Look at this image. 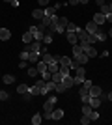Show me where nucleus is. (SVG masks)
<instances>
[{
  "label": "nucleus",
  "instance_id": "c03bdc74",
  "mask_svg": "<svg viewBox=\"0 0 112 125\" xmlns=\"http://www.w3.org/2000/svg\"><path fill=\"white\" fill-rule=\"evenodd\" d=\"M19 58H21V60H26V62H28V51H22L21 54H19Z\"/></svg>",
  "mask_w": 112,
  "mask_h": 125
},
{
  "label": "nucleus",
  "instance_id": "f8f14e48",
  "mask_svg": "<svg viewBox=\"0 0 112 125\" xmlns=\"http://www.w3.org/2000/svg\"><path fill=\"white\" fill-rule=\"evenodd\" d=\"M101 103H103V101H101V97H90V101H88V104H90V106H92L93 110H97V108H99V106H101Z\"/></svg>",
  "mask_w": 112,
  "mask_h": 125
},
{
  "label": "nucleus",
  "instance_id": "0eeeda50",
  "mask_svg": "<svg viewBox=\"0 0 112 125\" xmlns=\"http://www.w3.org/2000/svg\"><path fill=\"white\" fill-rule=\"evenodd\" d=\"M52 37H54V32L51 30V28H47V30L43 32V43H45V45H51V43H52Z\"/></svg>",
  "mask_w": 112,
  "mask_h": 125
},
{
  "label": "nucleus",
  "instance_id": "c756f323",
  "mask_svg": "<svg viewBox=\"0 0 112 125\" xmlns=\"http://www.w3.org/2000/svg\"><path fill=\"white\" fill-rule=\"evenodd\" d=\"M54 110V103H51V101L47 99V103L43 104V112H52Z\"/></svg>",
  "mask_w": 112,
  "mask_h": 125
},
{
  "label": "nucleus",
  "instance_id": "ea45409f",
  "mask_svg": "<svg viewBox=\"0 0 112 125\" xmlns=\"http://www.w3.org/2000/svg\"><path fill=\"white\" fill-rule=\"evenodd\" d=\"M80 123H82V125H88V123H90V118H88L86 114H82V118H80Z\"/></svg>",
  "mask_w": 112,
  "mask_h": 125
},
{
  "label": "nucleus",
  "instance_id": "423d86ee",
  "mask_svg": "<svg viewBox=\"0 0 112 125\" xmlns=\"http://www.w3.org/2000/svg\"><path fill=\"white\" fill-rule=\"evenodd\" d=\"M84 45V52L88 54V58H95L97 56V49L93 45H88V43H82Z\"/></svg>",
  "mask_w": 112,
  "mask_h": 125
},
{
  "label": "nucleus",
  "instance_id": "393cba45",
  "mask_svg": "<svg viewBox=\"0 0 112 125\" xmlns=\"http://www.w3.org/2000/svg\"><path fill=\"white\" fill-rule=\"evenodd\" d=\"M22 41H24V45H28V43L34 41V36L30 34V32H24V34H22Z\"/></svg>",
  "mask_w": 112,
  "mask_h": 125
},
{
  "label": "nucleus",
  "instance_id": "2f4dec72",
  "mask_svg": "<svg viewBox=\"0 0 112 125\" xmlns=\"http://www.w3.org/2000/svg\"><path fill=\"white\" fill-rule=\"evenodd\" d=\"M65 86H64V82H56V88H54V92H56V94H64L65 92Z\"/></svg>",
  "mask_w": 112,
  "mask_h": 125
},
{
  "label": "nucleus",
  "instance_id": "4be33fe9",
  "mask_svg": "<svg viewBox=\"0 0 112 125\" xmlns=\"http://www.w3.org/2000/svg\"><path fill=\"white\" fill-rule=\"evenodd\" d=\"M41 60H43L45 63H47V65H49V63H52V62H56V58H54L52 54H49V52H45V54H43V58H41Z\"/></svg>",
  "mask_w": 112,
  "mask_h": 125
},
{
  "label": "nucleus",
  "instance_id": "7ed1b4c3",
  "mask_svg": "<svg viewBox=\"0 0 112 125\" xmlns=\"http://www.w3.org/2000/svg\"><path fill=\"white\" fill-rule=\"evenodd\" d=\"M75 71H77V73H75V86H77V84H82V82H84V78H86V69H84V65H79Z\"/></svg>",
  "mask_w": 112,
  "mask_h": 125
},
{
  "label": "nucleus",
  "instance_id": "f704fd0d",
  "mask_svg": "<svg viewBox=\"0 0 112 125\" xmlns=\"http://www.w3.org/2000/svg\"><path fill=\"white\" fill-rule=\"evenodd\" d=\"M26 73H28V77L36 78L37 75H39V71H37V67H30V69H28V71H26Z\"/></svg>",
  "mask_w": 112,
  "mask_h": 125
},
{
  "label": "nucleus",
  "instance_id": "864d4df0",
  "mask_svg": "<svg viewBox=\"0 0 112 125\" xmlns=\"http://www.w3.org/2000/svg\"><path fill=\"white\" fill-rule=\"evenodd\" d=\"M107 22H110V24H112V13H107Z\"/></svg>",
  "mask_w": 112,
  "mask_h": 125
},
{
  "label": "nucleus",
  "instance_id": "5fc2aeb1",
  "mask_svg": "<svg viewBox=\"0 0 112 125\" xmlns=\"http://www.w3.org/2000/svg\"><path fill=\"white\" fill-rule=\"evenodd\" d=\"M49 101H51V103H54V104H56V95H51V97H49Z\"/></svg>",
  "mask_w": 112,
  "mask_h": 125
},
{
  "label": "nucleus",
  "instance_id": "37998d69",
  "mask_svg": "<svg viewBox=\"0 0 112 125\" xmlns=\"http://www.w3.org/2000/svg\"><path fill=\"white\" fill-rule=\"evenodd\" d=\"M22 97H24V101H32V99H34V95L30 94V92H26V94H22Z\"/></svg>",
  "mask_w": 112,
  "mask_h": 125
},
{
  "label": "nucleus",
  "instance_id": "49530a36",
  "mask_svg": "<svg viewBox=\"0 0 112 125\" xmlns=\"http://www.w3.org/2000/svg\"><path fill=\"white\" fill-rule=\"evenodd\" d=\"M41 78H43V80H51V73H49V71L41 73Z\"/></svg>",
  "mask_w": 112,
  "mask_h": 125
},
{
  "label": "nucleus",
  "instance_id": "bf43d9fd",
  "mask_svg": "<svg viewBox=\"0 0 112 125\" xmlns=\"http://www.w3.org/2000/svg\"><path fill=\"white\" fill-rule=\"evenodd\" d=\"M4 2H11V0H4Z\"/></svg>",
  "mask_w": 112,
  "mask_h": 125
},
{
  "label": "nucleus",
  "instance_id": "bb28decb",
  "mask_svg": "<svg viewBox=\"0 0 112 125\" xmlns=\"http://www.w3.org/2000/svg\"><path fill=\"white\" fill-rule=\"evenodd\" d=\"M28 62H39V52H28Z\"/></svg>",
  "mask_w": 112,
  "mask_h": 125
},
{
  "label": "nucleus",
  "instance_id": "4d7b16f0",
  "mask_svg": "<svg viewBox=\"0 0 112 125\" xmlns=\"http://www.w3.org/2000/svg\"><path fill=\"white\" fill-rule=\"evenodd\" d=\"M107 99H108V101H112V92H110V94H107Z\"/></svg>",
  "mask_w": 112,
  "mask_h": 125
},
{
  "label": "nucleus",
  "instance_id": "473e14b6",
  "mask_svg": "<svg viewBox=\"0 0 112 125\" xmlns=\"http://www.w3.org/2000/svg\"><path fill=\"white\" fill-rule=\"evenodd\" d=\"M51 22H52V17H49V15H45L41 19V24L45 26V28H49V26H51Z\"/></svg>",
  "mask_w": 112,
  "mask_h": 125
},
{
  "label": "nucleus",
  "instance_id": "8fccbe9b",
  "mask_svg": "<svg viewBox=\"0 0 112 125\" xmlns=\"http://www.w3.org/2000/svg\"><path fill=\"white\" fill-rule=\"evenodd\" d=\"M67 4H71V6H77V4H80V0H69Z\"/></svg>",
  "mask_w": 112,
  "mask_h": 125
},
{
  "label": "nucleus",
  "instance_id": "a18cd8bd",
  "mask_svg": "<svg viewBox=\"0 0 112 125\" xmlns=\"http://www.w3.org/2000/svg\"><path fill=\"white\" fill-rule=\"evenodd\" d=\"M6 99H8V92L0 90V101H6Z\"/></svg>",
  "mask_w": 112,
  "mask_h": 125
},
{
  "label": "nucleus",
  "instance_id": "72a5a7b5",
  "mask_svg": "<svg viewBox=\"0 0 112 125\" xmlns=\"http://www.w3.org/2000/svg\"><path fill=\"white\" fill-rule=\"evenodd\" d=\"M37 71H39V73H45V71H47V63L43 62V60L37 62Z\"/></svg>",
  "mask_w": 112,
  "mask_h": 125
},
{
  "label": "nucleus",
  "instance_id": "1a4fd4ad",
  "mask_svg": "<svg viewBox=\"0 0 112 125\" xmlns=\"http://www.w3.org/2000/svg\"><path fill=\"white\" fill-rule=\"evenodd\" d=\"M62 82H64V86H65L67 90H71V88L75 86V77H71V75H64Z\"/></svg>",
  "mask_w": 112,
  "mask_h": 125
},
{
  "label": "nucleus",
  "instance_id": "4c0bfd02",
  "mask_svg": "<svg viewBox=\"0 0 112 125\" xmlns=\"http://www.w3.org/2000/svg\"><path fill=\"white\" fill-rule=\"evenodd\" d=\"M17 92H19V94H26V92H28V86H26V84H19V86H17Z\"/></svg>",
  "mask_w": 112,
  "mask_h": 125
},
{
  "label": "nucleus",
  "instance_id": "a211bd4d",
  "mask_svg": "<svg viewBox=\"0 0 112 125\" xmlns=\"http://www.w3.org/2000/svg\"><path fill=\"white\" fill-rule=\"evenodd\" d=\"M67 41L71 43V45H77V43H79V37H77V34H75V32H67Z\"/></svg>",
  "mask_w": 112,
  "mask_h": 125
},
{
  "label": "nucleus",
  "instance_id": "79ce46f5",
  "mask_svg": "<svg viewBox=\"0 0 112 125\" xmlns=\"http://www.w3.org/2000/svg\"><path fill=\"white\" fill-rule=\"evenodd\" d=\"M101 13H110V8H108V4H105V6H101Z\"/></svg>",
  "mask_w": 112,
  "mask_h": 125
},
{
  "label": "nucleus",
  "instance_id": "6e6552de",
  "mask_svg": "<svg viewBox=\"0 0 112 125\" xmlns=\"http://www.w3.org/2000/svg\"><path fill=\"white\" fill-rule=\"evenodd\" d=\"M92 21L95 22L97 26H103V24H105V22H107V15H105V13H95Z\"/></svg>",
  "mask_w": 112,
  "mask_h": 125
},
{
  "label": "nucleus",
  "instance_id": "2eb2a0df",
  "mask_svg": "<svg viewBox=\"0 0 112 125\" xmlns=\"http://www.w3.org/2000/svg\"><path fill=\"white\" fill-rule=\"evenodd\" d=\"M56 62H58L60 65H67V67H69L71 65V58L69 56H56Z\"/></svg>",
  "mask_w": 112,
  "mask_h": 125
},
{
  "label": "nucleus",
  "instance_id": "412c9836",
  "mask_svg": "<svg viewBox=\"0 0 112 125\" xmlns=\"http://www.w3.org/2000/svg\"><path fill=\"white\" fill-rule=\"evenodd\" d=\"M80 52H84V45L79 41L77 45H73V56H77V54H80Z\"/></svg>",
  "mask_w": 112,
  "mask_h": 125
},
{
  "label": "nucleus",
  "instance_id": "5701e85b",
  "mask_svg": "<svg viewBox=\"0 0 112 125\" xmlns=\"http://www.w3.org/2000/svg\"><path fill=\"white\" fill-rule=\"evenodd\" d=\"M62 78H64V75L60 73V69L56 71V73L51 75V80H52V82H62Z\"/></svg>",
  "mask_w": 112,
  "mask_h": 125
},
{
  "label": "nucleus",
  "instance_id": "3c124183",
  "mask_svg": "<svg viewBox=\"0 0 112 125\" xmlns=\"http://www.w3.org/2000/svg\"><path fill=\"white\" fill-rule=\"evenodd\" d=\"M11 6H13V8H19V0H11Z\"/></svg>",
  "mask_w": 112,
  "mask_h": 125
},
{
  "label": "nucleus",
  "instance_id": "39448f33",
  "mask_svg": "<svg viewBox=\"0 0 112 125\" xmlns=\"http://www.w3.org/2000/svg\"><path fill=\"white\" fill-rule=\"evenodd\" d=\"M77 37H79V41H80V43H88V45H90V37H92V34H88L86 30H79V32H77Z\"/></svg>",
  "mask_w": 112,
  "mask_h": 125
},
{
  "label": "nucleus",
  "instance_id": "7c9ffc66",
  "mask_svg": "<svg viewBox=\"0 0 112 125\" xmlns=\"http://www.w3.org/2000/svg\"><path fill=\"white\" fill-rule=\"evenodd\" d=\"M79 30H80V28L75 24V22H67V28H65V32H75V34H77Z\"/></svg>",
  "mask_w": 112,
  "mask_h": 125
},
{
  "label": "nucleus",
  "instance_id": "c85d7f7f",
  "mask_svg": "<svg viewBox=\"0 0 112 125\" xmlns=\"http://www.w3.org/2000/svg\"><path fill=\"white\" fill-rule=\"evenodd\" d=\"M2 80H4V84H13L15 82V75H4Z\"/></svg>",
  "mask_w": 112,
  "mask_h": 125
},
{
  "label": "nucleus",
  "instance_id": "f257e3e1",
  "mask_svg": "<svg viewBox=\"0 0 112 125\" xmlns=\"http://www.w3.org/2000/svg\"><path fill=\"white\" fill-rule=\"evenodd\" d=\"M67 22H69V21H67L65 17H56V15H54L52 22H51L49 28H51L54 34H62V32H65V28H67Z\"/></svg>",
  "mask_w": 112,
  "mask_h": 125
},
{
  "label": "nucleus",
  "instance_id": "603ef678",
  "mask_svg": "<svg viewBox=\"0 0 112 125\" xmlns=\"http://www.w3.org/2000/svg\"><path fill=\"white\" fill-rule=\"evenodd\" d=\"M95 2H97V6H99V8H101V6H105V4H107L105 0H95Z\"/></svg>",
  "mask_w": 112,
  "mask_h": 125
},
{
  "label": "nucleus",
  "instance_id": "13d9d810",
  "mask_svg": "<svg viewBox=\"0 0 112 125\" xmlns=\"http://www.w3.org/2000/svg\"><path fill=\"white\" fill-rule=\"evenodd\" d=\"M108 8H110V13H112V4H108Z\"/></svg>",
  "mask_w": 112,
  "mask_h": 125
},
{
  "label": "nucleus",
  "instance_id": "a19ab883",
  "mask_svg": "<svg viewBox=\"0 0 112 125\" xmlns=\"http://www.w3.org/2000/svg\"><path fill=\"white\" fill-rule=\"evenodd\" d=\"M92 84H93V82H92V80H86V78H84V82H82V88L90 90V88H92Z\"/></svg>",
  "mask_w": 112,
  "mask_h": 125
},
{
  "label": "nucleus",
  "instance_id": "9b49d317",
  "mask_svg": "<svg viewBox=\"0 0 112 125\" xmlns=\"http://www.w3.org/2000/svg\"><path fill=\"white\" fill-rule=\"evenodd\" d=\"M39 49H41V41H32L26 45V51L28 52H39Z\"/></svg>",
  "mask_w": 112,
  "mask_h": 125
},
{
  "label": "nucleus",
  "instance_id": "58836bf2",
  "mask_svg": "<svg viewBox=\"0 0 112 125\" xmlns=\"http://www.w3.org/2000/svg\"><path fill=\"white\" fill-rule=\"evenodd\" d=\"M88 118H90V121H93V120H99V112H97V110H92Z\"/></svg>",
  "mask_w": 112,
  "mask_h": 125
},
{
  "label": "nucleus",
  "instance_id": "4468645a",
  "mask_svg": "<svg viewBox=\"0 0 112 125\" xmlns=\"http://www.w3.org/2000/svg\"><path fill=\"white\" fill-rule=\"evenodd\" d=\"M97 30H99V26H97L93 21H90L88 24H86V32H88V34H92V36H93V34H95Z\"/></svg>",
  "mask_w": 112,
  "mask_h": 125
},
{
  "label": "nucleus",
  "instance_id": "6e6d98bb",
  "mask_svg": "<svg viewBox=\"0 0 112 125\" xmlns=\"http://www.w3.org/2000/svg\"><path fill=\"white\" fill-rule=\"evenodd\" d=\"M107 37H110V39H112V28H110V30L107 32Z\"/></svg>",
  "mask_w": 112,
  "mask_h": 125
},
{
  "label": "nucleus",
  "instance_id": "20e7f679",
  "mask_svg": "<svg viewBox=\"0 0 112 125\" xmlns=\"http://www.w3.org/2000/svg\"><path fill=\"white\" fill-rule=\"evenodd\" d=\"M28 32L34 36V41H43V30H39V26H30Z\"/></svg>",
  "mask_w": 112,
  "mask_h": 125
},
{
  "label": "nucleus",
  "instance_id": "9d476101",
  "mask_svg": "<svg viewBox=\"0 0 112 125\" xmlns=\"http://www.w3.org/2000/svg\"><path fill=\"white\" fill-rule=\"evenodd\" d=\"M79 97H80V101H82V103H88V101H90V90H86V88H80L79 90Z\"/></svg>",
  "mask_w": 112,
  "mask_h": 125
},
{
  "label": "nucleus",
  "instance_id": "e433bc0d",
  "mask_svg": "<svg viewBox=\"0 0 112 125\" xmlns=\"http://www.w3.org/2000/svg\"><path fill=\"white\" fill-rule=\"evenodd\" d=\"M41 120H43L41 114H34V116H32V123H34V125H39V123H41Z\"/></svg>",
  "mask_w": 112,
  "mask_h": 125
},
{
  "label": "nucleus",
  "instance_id": "de8ad7c7",
  "mask_svg": "<svg viewBox=\"0 0 112 125\" xmlns=\"http://www.w3.org/2000/svg\"><path fill=\"white\" fill-rule=\"evenodd\" d=\"M37 2H39L41 8H47V6H49V0H37Z\"/></svg>",
  "mask_w": 112,
  "mask_h": 125
},
{
  "label": "nucleus",
  "instance_id": "b1692460",
  "mask_svg": "<svg viewBox=\"0 0 112 125\" xmlns=\"http://www.w3.org/2000/svg\"><path fill=\"white\" fill-rule=\"evenodd\" d=\"M93 36H95L97 41H105V39H107V34H105V32H101V26H99V30H97Z\"/></svg>",
  "mask_w": 112,
  "mask_h": 125
},
{
  "label": "nucleus",
  "instance_id": "cd10ccee",
  "mask_svg": "<svg viewBox=\"0 0 112 125\" xmlns=\"http://www.w3.org/2000/svg\"><path fill=\"white\" fill-rule=\"evenodd\" d=\"M45 15L54 17V15H56V8H54V6H47V8H45Z\"/></svg>",
  "mask_w": 112,
  "mask_h": 125
},
{
  "label": "nucleus",
  "instance_id": "052dcab7",
  "mask_svg": "<svg viewBox=\"0 0 112 125\" xmlns=\"http://www.w3.org/2000/svg\"><path fill=\"white\" fill-rule=\"evenodd\" d=\"M65 2H69V0H65Z\"/></svg>",
  "mask_w": 112,
  "mask_h": 125
},
{
  "label": "nucleus",
  "instance_id": "aec40b11",
  "mask_svg": "<svg viewBox=\"0 0 112 125\" xmlns=\"http://www.w3.org/2000/svg\"><path fill=\"white\" fill-rule=\"evenodd\" d=\"M58 69H60V63H58V62H52V63H49V65H47V71H49L51 75L56 73Z\"/></svg>",
  "mask_w": 112,
  "mask_h": 125
},
{
  "label": "nucleus",
  "instance_id": "f3484780",
  "mask_svg": "<svg viewBox=\"0 0 112 125\" xmlns=\"http://www.w3.org/2000/svg\"><path fill=\"white\" fill-rule=\"evenodd\" d=\"M11 37V32L8 28H0V41H8Z\"/></svg>",
  "mask_w": 112,
  "mask_h": 125
},
{
  "label": "nucleus",
  "instance_id": "ddd939ff",
  "mask_svg": "<svg viewBox=\"0 0 112 125\" xmlns=\"http://www.w3.org/2000/svg\"><path fill=\"white\" fill-rule=\"evenodd\" d=\"M101 94H103L101 86H95V84H92V88H90V95H92V97H101Z\"/></svg>",
  "mask_w": 112,
  "mask_h": 125
},
{
  "label": "nucleus",
  "instance_id": "f03ea898",
  "mask_svg": "<svg viewBox=\"0 0 112 125\" xmlns=\"http://www.w3.org/2000/svg\"><path fill=\"white\" fill-rule=\"evenodd\" d=\"M86 62H88V54H86V52H80V54H77V56L71 60L69 69H77L79 65H84Z\"/></svg>",
  "mask_w": 112,
  "mask_h": 125
},
{
  "label": "nucleus",
  "instance_id": "dca6fc26",
  "mask_svg": "<svg viewBox=\"0 0 112 125\" xmlns=\"http://www.w3.org/2000/svg\"><path fill=\"white\" fill-rule=\"evenodd\" d=\"M32 17L36 19V21H41L43 17H45V8H41V10H34L32 11Z\"/></svg>",
  "mask_w": 112,
  "mask_h": 125
},
{
  "label": "nucleus",
  "instance_id": "6ab92c4d",
  "mask_svg": "<svg viewBox=\"0 0 112 125\" xmlns=\"http://www.w3.org/2000/svg\"><path fill=\"white\" fill-rule=\"evenodd\" d=\"M62 118H64V110L62 108H54L52 110V120L58 121V120H62Z\"/></svg>",
  "mask_w": 112,
  "mask_h": 125
},
{
  "label": "nucleus",
  "instance_id": "a878e982",
  "mask_svg": "<svg viewBox=\"0 0 112 125\" xmlns=\"http://www.w3.org/2000/svg\"><path fill=\"white\" fill-rule=\"evenodd\" d=\"M28 92H30V94H32L34 97H36V95H39V94H41V88L34 84V86H28Z\"/></svg>",
  "mask_w": 112,
  "mask_h": 125
},
{
  "label": "nucleus",
  "instance_id": "c9c22d12",
  "mask_svg": "<svg viewBox=\"0 0 112 125\" xmlns=\"http://www.w3.org/2000/svg\"><path fill=\"white\" fill-rule=\"evenodd\" d=\"M92 110H93V108H92V106H90L88 103H84V104H82V114L90 116V112H92Z\"/></svg>",
  "mask_w": 112,
  "mask_h": 125
},
{
  "label": "nucleus",
  "instance_id": "09e8293b",
  "mask_svg": "<svg viewBox=\"0 0 112 125\" xmlns=\"http://www.w3.org/2000/svg\"><path fill=\"white\" fill-rule=\"evenodd\" d=\"M26 60H21V62H19V67H21V69H24V67H26Z\"/></svg>",
  "mask_w": 112,
  "mask_h": 125
}]
</instances>
